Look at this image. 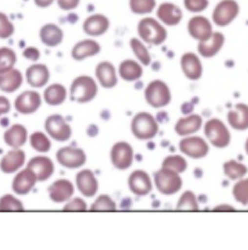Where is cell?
I'll return each mask as SVG.
<instances>
[{"label": "cell", "mask_w": 248, "mask_h": 250, "mask_svg": "<svg viewBox=\"0 0 248 250\" xmlns=\"http://www.w3.org/2000/svg\"><path fill=\"white\" fill-rule=\"evenodd\" d=\"M203 125V119L200 115H190L182 118L175 125V131L178 135L186 137L196 133Z\"/></svg>", "instance_id": "cell-30"}, {"label": "cell", "mask_w": 248, "mask_h": 250, "mask_svg": "<svg viewBox=\"0 0 248 250\" xmlns=\"http://www.w3.org/2000/svg\"><path fill=\"white\" fill-rule=\"evenodd\" d=\"M205 135L208 142L217 148H224L230 145L231 134L227 126L218 119L207 121L204 127Z\"/></svg>", "instance_id": "cell-6"}, {"label": "cell", "mask_w": 248, "mask_h": 250, "mask_svg": "<svg viewBox=\"0 0 248 250\" xmlns=\"http://www.w3.org/2000/svg\"><path fill=\"white\" fill-rule=\"evenodd\" d=\"M111 162L118 170L124 171L131 167L134 160V150L126 142L116 143L110 152Z\"/></svg>", "instance_id": "cell-10"}, {"label": "cell", "mask_w": 248, "mask_h": 250, "mask_svg": "<svg viewBox=\"0 0 248 250\" xmlns=\"http://www.w3.org/2000/svg\"><path fill=\"white\" fill-rule=\"evenodd\" d=\"M25 163V152L21 148H12L0 160V170L4 174H14Z\"/></svg>", "instance_id": "cell-19"}, {"label": "cell", "mask_w": 248, "mask_h": 250, "mask_svg": "<svg viewBox=\"0 0 248 250\" xmlns=\"http://www.w3.org/2000/svg\"><path fill=\"white\" fill-rule=\"evenodd\" d=\"M185 6L189 12L199 13L207 8L208 0H185Z\"/></svg>", "instance_id": "cell-46"}, {"label": "cell", "mask_w": 248, "mask_h": 250, "mask_svg": "<svg viewBox=\"0 0 248 250\" xmlns=\"http://www.w3.org/2000/svg\"><path fill=\"white\" fill-rule=\"evenodd\" d=\"M29 143L31 147L40 153L49 152L52 147L50 138L42 131L33 132L29 137Z\"/></svg>", "instance_id": "cell-35"}, {"label": "cell", "mask_w": 248, "mask_h": 250, "mask_svg": "<svg viewBox=\"0 0 248 250\" xmlns=\"http://www.w3.org/2000/svg\"><path fill=\"white\" fill-rule=\"evenodd\" d=\"M178 210H192L197 211L199 210V204L196 195L194 192L187 190L180 198L178 205H177Z\"/></svg>", "instance_id": "cell-39"}, {"label": "cell", "mask_w": 248, "mask_h": 250, "mask_svg": "<svg viewBox=\"0 0 248 250\" xmlns=\"http://www.w3.org/2000/svg\"><path fill=\"white\" fill-rule=\"evenodd\" d=\"M233 196L243 206L248 205V179H241L234 186Z\"/></svg>", "instance_id": "cell-43"}, {"label": "cell", "mask_w": 248, "mask_h": 250, "mask_svg": "<svg viewBox=\"0 0 248 250\" xmlns=\"http://www.w3.org/2000/svg\"><path fill=\"white\" fill-rule=\"evenodd\" d=\"M62 210L63 211H86L87 205L83 199L76 197L67 201Z\"/></svg>", "instance_id": "cell-45"}, {"label": "cell", "mask_w": 248, "mask_h": 250, "mask_svg": "<svg viewBox=\"0 0 248 250\" xmlns=\"http://www.w3.org/2000/svg\"><path fill=\"white\" fill-rule=\"evenodd\" d=\"M60 8L64 11L73 10L78 7L80 0H58Z\"/></svg>", "instance_id": "cell-48"}, {"label": "cell", "mask_w": 248, "mask_h": 250, "mask_svg": "<svg viewBox=\"0 0 248 250\" xmlns=\"http://www.w3.org/2000/svg\"><path fill=\"white\" fill-rule=\"evenodd\" d=\"M24 206L21 200L12 194L0 197V211H23Z\"/></svg>", "instance_id": "cell-37"}, {"label": "cell", "mask_w": 248, "mask_h": 250, "mask_svg": "<svg viewBox=\"0 0 248 250\" xmlns=\"http://www.w3.org/2000/svg\"><path fill=\"white\" fill-rule=\"evenodd\" d=\"M55 0H34L35 4L40 7V8H46V7H49L50 5L53 4Z\"/></svg>", "instance_id": "cell-51"}, {"label": "cell", "mask_w": 248, "mask_h": 250, "mask_svg": "<svg viewBox=\"0 0 248 250\" xmlns=\"http://www.w3.org/2000/svg\"><path fill=\"white\" fill-rule=\"evenodd\" d=\"M43 97L48 105L60 106L67 98V89L62 83H53L44 90Z\"/></svg>", "instance_id": "cell-32"}, {"label": "cell", "mask_w": 248, "mask_h": 250, "mask_svg": "<svg viewBox=\"0 0 248 250\" xmlns=\"http://www.w3.org/2000/svg\"><path fill=\"white\" fill-rule=\"evenodd\" d=\"M182 10L175 4L170 2L162 3L157 10V17L165 24L169 26L178 25L183 19Z\"/></svg>", "instance_id": "cell-28"}, {"label": "cell", "mask_w": 248, "mask_h": 250, "mask_svg": "<svg viewBox=\"0 0 248 250\" xmlns=\"http://www.w3.org/2000/svg\"><path fill=\"white\" fill-rule=\"evenodd\" d=\"M15 27L8 17L0 12V39H7L14 34Z\"/></svg>", "instance_id": "cell-44"}, {"label": "cell", "mask_w": 248, "mask_h": 250, "mask_svg": "<svg viewBox=\"0 0 248 250\" xmlns=\"http://www.w3.org/2000/svg\"><path fill=\"white\" fill-rule=\"evenodd\" d=\"M58 162L67 169H79L86 162V154L81 147L63 146L57 152Z\"/></svg>", "instance_id": "cell-9"}, {"label": "cell", "mask_w": 248, "mask_h": 250, "mask_svg": "<svg viewBox=\"0 0 248 250\" xmlns=\"http://www.w3.org/2000/svg\"><path fill=\"white\" fill-rule=\"evenodd\" d=\"M230 126L236 130L244 131L248 129V105L240 103L227 115Z\"/></svg>", "instance_id": "cell-29"}, {"label": "cell", "mask_w": 248, "mask_h": 250, "mask_svg": "<svg viewBox=\"0 0 248 250\" xmlns=\"http://www.w3.org/2000/svg\"><path fill=\"white\" fill-rule=\"evenodd\" d=\"M180 150L194 159H201L207 155L209 147L206 140L202 137H186L180 142Z\"/></svg>", "instance_id": "cell-12"}, {"label": "cell", "mask_w": 248, "mask_h": 250, "mask_svg": "<svg viewBox=\"0 0 248 250\" xmlns=\"http://www.w3.org/2000/svg\"><path fill=\"white\" fill-rule=\"evenodd\" d=\"M181 67L186 78L191 81H197L202 77L203 65L194 53H186L182 57Z\"/></svg>", "instance_id": "cell-25"}, {"label": "cell", "mask_w": 248, "mask_h": 250, "mask_svg": "<svg viewBox=\"0 0 248 250\" xmlns=\"http://www.w3.org/2000/svg\"><path fill=\"white\" fill-rule=\"evenodd\" d=\"M11 110V103L5 96H0V117L8 114Z\"/></svg>", "instance_id": "cell-49"}, {"label": "cell", "mask_w": 248, "mask_h": 250, "mask_svg": "<svg viewBox=\"0 0 248 250\" xmlns=\"http://www.w3.org/2000/svg\"><path fill=\"white\" fill-rule=\"evenodd\" d=\"M239 12L240 7L235 0H222L213 10V22L220 27L227 26L237 18Z\"/></svg>", "instance_id": "cell-8"}, {"label": "cell", "mask_w": 248, "mask_h": 250, "mask_svg": "<svg viewBox=\"0 0 248 250\" xmlns=\"http://www.w3.org/2000/svg\"><path fill=\"white\" fill-rule=\"evenodd\" d=\"M121 78L126 82H134L142 78L144 71L143 67L132 60H126L121 63L119 68Z\"/></svg>", "instance_id": "cell-33"}, {"label": "cell", "mask_w": 248, "mask_h": 250, "mask_svg": "<svg viewBox=\"0 0 248 250\" xmlns=\"http://www.w3.org/2000/svg\"><path fill=\"white\" fill-rule=\"evenodd\" d=\"M187 29L190 36L200 42L207 40L213 33L210 21L203 16L193 17L188 21Z\"/></svg>", "instance_id": "cell-15"}, {"label": "cell", "mask_w": 248, "mask_h": 250, "mask_svg": "<svg viewBox=\"0 0 248 250\" xmlns=\"http://www.w3.org/2000/svg\"><path fill=\"white\" fill-rule=\"evenodd\" d=\"M23 77L20 70L11 69L0 73V90L6 93L17 91L22 84Z\"/></svg>", "instance_id": "cell-27"}, {"label": "cell", "mask_w": 248, "mask_h": 250, "mask_svg": "<svg viewBox=\"0 0 248 250\" xmlns=\"http://www.w3.org/2000/svg\"><path fill=\"white\" fill-rule=\"evenodd\" d=\"M110 27L109 19L101 14L89 16L83 24V29L89 36H101L105 34Z\"/></svg>", "instance_id": "cell-21"}, {"label": "cell", "mask_w": 248, "mask_h": 250, "mask_svg": "<svg viewBox=\"0 0 248 250\" xmlns=\"http://www.w3.org/2000/svg\"><path fill=\"white\" fill-rule=\"evenodd\" d=\"M47 134L58 142H66L72 136V128L62 115L49 116L44 124Z\"/></svg>", "instance_id": "cell-7"}, {"label": "cell", "mask_w": 248, "mask_h": 250, "mask_svg": "<svg viewBox=\"0 0 248 250\" xmlns=\"http://www.w3.org/2000/svg\"><path fill=\"white\" fill-rule=\"evenodd\" d=\"M246 151H247V153L248 154V139L247 140V142H246Z\"/></svg>", "instance_id": "cell-52"}, {"label": "cell", "mask_w": 248, "mask_h": 250, "mask_svg": "<svg viewBox=\"0 0 248 250\" xmlns=\"http://www.w3.org/2000/svg\"><path fill=\"white\" fill-rule=\"evenodd\" d=\"M27 137V129L20 124L10 126L3 135L5 144L12 148H21L26 143Z\"/></svg>", "instance_id": "cell-24"}, {"label": "cell", "mask_w": 248, "mask_h": 250, "mask_svg": "<svg viewBox=\"0 0 248 250\" xmlns=\"http://www.w3.org/2000/svg\"><path fill=\"white\" fill-rule=\"evenodd\" d=\"M98 93V86L93 78L79 76L71 83L70 98L72 101L84 104L92 101Z\"/></svg>", "instance_id": "cell-1"}, {"label": "cell", "mask_w": 248, "mask_h": 250, "mask_svg": "<svg viewBox=\"0 0 248 250\" xmlns=\"http://www.w3.org/2000/svg\"><path fill=\"white\" fill-rule=\"evenodd\" d=\"M76 186L79 191L87 198L95 196L99 188L94 173L89 169L82 170L76 175Z\"/></svg>", "instance_id": "cell-18"}, {"label": "cell", "mask_w": 248, "mask_h": 250, "mask_svg": "<svg viewBox=\"0 0 248 250\" xmlns=\"http://www.w3.org/2000/svg\"><path fill=\"white\" fill-rule=\"evenodd\" d=\"M128 187L137 196H145L152 190V182L149 175L144 170L132 172L128 178Z\"/></svg>", "instance_id": "cell-14"}, {"label": "cell", "mask_w": 248, "mask_h": 250, "mask_svg": "<svg viewBox=\"0 0 248 250\" xmlns=\"http://www.w3.org/2000/svg\"><path fill=\"white\" fill-rule=\"evenodd\" d=\"M162 167L182 174L187 169V161L181 155H169L163 160Z\"/></svg>", "instance_id": "cell-41"}, {"label": "cell", "mask_w": 248, "mask_h": 250, "mask_svg": "<svg viewBox=\"0 0 248 250\" xmlns=\"http://www.w3.org/2000/svg\"><path fill=\"white\" fill-rule=\"evenodd\" d=\"M154 183L157 190L163 195L176 194L183 187L181 174L163 167L154 173Z\"/></svg>", "instance_id": "cell-5"}, {"label": "cell", "mask_w": 248, "mask_h": 250, "mask_svg": "<svg viewBox=\"0 0 248 250\" xmlns=\"http://www.w3.org/2000/svg\"><path fill=\"white\" fill-rule=\"evenodd\" d=\"M212 210L213 211H236L235 208L229 205H219L215 207Z\"/></svg>", "instance_id": "cell-50"}, {"label": "cell", "mask_w": 248, "mask_h": 250, "mask_svg": "<svg viewBox=\"0 0 248 250\" xmlns=\"http://www.w3.org/2000/svg\"><path fill=\"white\" fill-rule=\"evenodd\" d=\"M42 105L41 95L35 90H25L16 98L15 109L21 115H31L36 113Z\"/></svg>", "instance_id": "cell-11"}, {"label": "cell", "mask_w": 248, "mask_h": 250, "mask_svg": "<svg viewBox=\"0 0 248 250\" xmlns=\"http://www.w3.org/2000/svg\"><path fill=\"white\" fill-rule=\"evenodd\" d=\"M138 33L140 37L147 44L159 46L167 39V30L156 20L145 18L138 24Z\"/></svg>", "instance_id": "cell-3"}, {"label": "cell", "mask_w": 248, "mask_h": 250, "mask_svg": "<svg viewBox=\"0 0 248 250\" xmlns=\"http://www.w3.org/2000/svg\"><path fill=\"white\" fill-rule=\"evenodd\" d=\"M131 131L138 140L146 141L153 139L157 135L159 125L151 114L142 112L133 118L131 122Z\"/></svg>", "instance_id": "cell-2"}, {"label": "cell", "mask_w": 248, "mask_h": 250, "mask_svg": "<svg viewBox=\"0 0 248 250\" xmlns=\"http://www.w3.org/2000/svg\"><path fill=\"white\" fill-rule=\"evenodd\" d=\"M145 98L149 106L159 109L170 104L172 94L166 83L160 80H155L147 84L145 90Z\"/></svg>", "instance_id": "cell-4"}, {"label": "cell", "mask_w": 248, "mask_h": 250, "mask_svg": "<svg viewBox=\"0 0 248 250\" xmlns=\"http://www.w3.org/2000/svg\"><path fill=\"white\" fill-rule=\"evenodd\" d=\"M96 78L104 88H113L118 84V76L115 66L109 62H102L96 66Z\"/></svg>", "instance_id": "cell-23"}, {"label": "cell", "mask_w": 248, "mask_h": 250, "mask_svg": "<svg viewBox=\"0 0 248 250\" xmlns=\"http://www.w3.org/2000/svg\"><path fill=\"white\" fill-rule=\"evenodd\" d=\"M22 56L28 60L31 61L33 62H36L37 61H39L40 57H41V53L40 51L35 48V47H27L23 52H22Z\"/></svg>", "instance_id": "cell-47"}, {"label": "cell", "mask_w": 248, "mask_h": 250, "mask_svg": "<svg viewBox=\"0 0 248 250\" xmlns=\"http://www.w3.org/2000/svg\"><path fill=\"white\" fill-rule=\"evenodd\" d=\"M101 51L100 45L91 39H85L78 42L72 49L71 56L77 62H82L87 58L98 55Z\"/></svg>", "instance_id": "cell-26"}, {"label": "cell", "mask_w": 248, "mask_h": 250, "mask_svg": "<svg viewBox=\"0 0 248 250\" xmlns=\"http://www.w3.org/2000/svg\"><path fill=\"white\" fill-rule=\"evenodd\" d=\"M130 47H131L134 55L140 61V62L144 64L145 66H148L150 64L151 62L150 55H149L147 49L145 47V45L139 39L132 38L130 41Z\"/></svg>", "instance_id": "cell-38"}, {"label": "cell", "mask_w": 248, "mask_h": 250, "mask_svg": "<svg viewBox=\"0 0 248 250\" xmlns=\"http://www.w3.org/2000/svg\"><path fill=\"white\" fill-rule=\"evenodd\" d=\"M17 61V55L12 49L7 47L0 48V73L13 69Z\"/></svg>", "instance_id": "cell-40"}, {"label": "cell", "mask_w": 248, "mask_h": 250, "mask_svg": "<svg viewBox=\"0 0 248 250\" xmlns=\"http://www.w3.org/2000/svg\"><path fill=\"white\" fill-rule=\"evenodd\" d=\"M75 188L72 182L66 179H60L54 182L49 188L48 193L52 202L62 204L69 201L74 195Z\"/></svg>", "instance_id": "cell-16"}, {"label": "cell", "mask_w": 248, "mask_h": 250, "mask_svg": "<svg viewBox=\"0 0 248 250\" xmlns=\"http://www.w3.org/2000/svg\"><path fill=\"white\" fill-rule=\"evenodd\" d=\"M225 42V37L220 32H214L211 36L206 40L202 41L198 45L199 54L206 59H210L216 56L222 49Z\"/></svg>", "instance_id": "cell-22"}, {"label": "cell", "mask_w": 248, "mask_h": 250, "mask_svg": "<svg viewBox=\"0 0 248 250\" xmlns=\"http://www.w3.org/2000/svg\"><path fill=\"white\" fill-rule=\"evenodd\" d=\"M37 182L34 172L26 167L15 176L12 182V189L18 195H26L34 188Z\"/></svg>", "instance_id": "cell-17"}, {"label": "cell", "mask_w": 248, "mask_h": 250, "mask_svg": "<svg viewBox=\"0 0 248 250\" xmlns=\"http://www.w3.org/2000/svg\"><path fill=\"white\" fill-rule=\"evenodd\" d=\"M224 174L232 181L243 179L248 174V167L236 160H229L223 165Z\"/></svg>", "instance_id": "cell-34"}, {"label": "cell", "mask_w": 248, "mask_h": 250, "mask_svg": "<svg viewBox=\"0 0 248 250\" xmlns=\"http://www.w3.org/2000/svg\"><path fill=\"white\" fill-rule=\"evenodd\" d=\"M26 167L34 172L38 182H46L51 179L56 169L53 160L44 155H38L31 158Z\"/></svg>", "instance_id": "cell-13"}, {"label": "cell", "mask_w": 248, "mask_h": 250, "mask_svg": "<svg viewBox=\"0 0 248 250\" xmlns=\"http://www.w3.org/2000/svg\"><path fill=\"white\" fill-rule=\"evenodd\" d=\"M63 31L57 24H45L40 30V39L42 43L48 47H57L63 41Z\"/></svg>", "instance_id": "cell-31"}, {"label": "cell", "mask_w": 248, "mask_h": 250, "mask_svg": "<svg viewBox=\"0 0 248 250\" xmlns=\"http://www.w3.org/2000/svg\"><path fill=\"white\" fill-rule=\"evenodd\" d=\"M90 211H115L117 210L116 202L107 194H102L93 202L89 208Z\"/></svg>", "instance_id": "cell-36"}, {"label": "cell", "mask_w": 248, "mask_h": 250, "mask_svg": "<svg viewBox=\"0 0 248 250\" xmlns=\"http://www.w3.org/2000/svg\"><path fill=\"white\" fill-rule=\"evenodd\" d=\"M25 79L34 88L44 87L50 80V70L45 64L30 65L25 71Z\"/></svg>", "instance_id": "cell-20"}, {"label": "cell", "mask_w": 248, "mask_h": 250, "mask_svg": "<svg viewBox=\"0 0 248 250\" xmlns=\"http://www.w3.org/2000/svg\"><path fill=\"white\" fill-rule=\"evenodd\" d=\"M156 5L155 0H130L129 6L131 11L137 15L151 13Z\"/></svg>", "instance_id": "cell-42"}]
</instances>
